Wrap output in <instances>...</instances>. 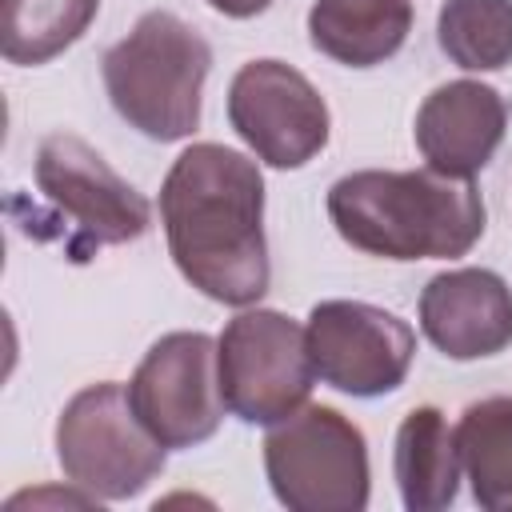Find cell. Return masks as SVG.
Returning <instances> with one entry per match:
<instances>
[{
  "label": "cell",
  "mask_w": 512,
  "mask_h": 512,
  "mask_svg": "<svg viewBox=\"0 0 512 512\" xmlns=\"http://www.w3.org/2000/svg\"><path fill=\"white\" fill-rule=\"evenodd\" d=\"M160 224L180 276L216 304L252 308L272 284L260 164L224 144L184 148L160 184Z\"/></svg>",
  "instance_id": "cell-1"
},
{
  "label": "cell",
  "mask_w": 512,
  "mask_h": 512,
  "mask_svg": "<svg viewBox=\"0 0 512 512\" xmlns=\"http://www.w3.org/2000/svg\"><path fill=\"white\" fill-rule=\"evenodd\" d=\"M328 220L344 244L380 260H456L484 236V200L472 180L432 168H360L328 188Z\"/></svg>",
  "instance_id": "cell-2"
},
{
  "label": "cell",
  "mask_w": 512,
  "mask_h": 512,
  "mask_svg": "<svg viewBox=\"0 0 512 512\" xmlns=\"http://www.w3.org/2000/svg\"><path fill=\"white\" fill-rule=\"evenodd\" d=\"M208 72V40L168 8L144 12L100 60L104 92L116 116L160 144L196 132Z\"/></svg>",
  "instance_id": "cell-3"
},
{
  "label": "cell",
  "mask_w": 512,
  "mask_h": 512,
  "mask_svg": "<svg viewBox=\"0 0 512 512\" xmlns=\"http://www.w3.org/2000/svg\"><path fill=\"white\" fill-rule=\"evenodd\" d=\"M264 476L288 512H364L368 440L332 404H304L264 436Z\"/></svg>",
  "instance_id": "cell-4"
},
{
  "label": "cell",
  "mask_w": 512,
  "mask_h": 512,
  "mask_svg": "<svg viewBox=\"0 0 512 512\" xmlns=\"http://www.w3.org/2000/svg\"><path fill=\"white\" fill-rule=\"evenodd\" d=\"M56 460L92 500H128L164 472V444L140 424L128 388L100 380L80 388L56 420Z\"/></svg>",
  "instance_id": "cell-5"
},
{
  "label": "cell",
  "mask_w": 512,
  "mask_h": 512,
  "mask_svg": "<svg viewBox=\"0 0 512 512\" xmlns=\"http://www.w3.org/2000/svg\"><path fill=\"white\" fill-rule=\"evenodd\" d=\"M220 392L244 424H280L308 404L316 368L308 332L276 308H244L216 336Z\"/></svg>",
  "instance_id": "cell-6"
},
{
  "label": "cell",
  "mask_w": 512,
  "mask_h": 512,
  "mask_svg": "<svg viewBox=\"0 0 512 512\" xmlns=\"http://www.w3.org/2000/svg\"><path fill=\"white\" fill-rule=\"evenodd\" d=\"M36 192L72 224L68 248L76 256L140 240L152 228V204L80 136L52 132L32 160Z\"/></svg>",
  "instance_id": "cell-7"
},
{
  "label": "cell",
  "mask_w": 512,
  "mask_h": 512,
  "mask_svg": "<svg viewBox=\"0 0 512 512\" xmlns=\"http://www.w3.org/2000/svg\"><path fill=\"white\" fill-rule=\"evenodd\" d=\"M124 388L132 412L164 448L204 444L216 436L228 408L220 392L216 340L208 332L160 336Z\"/></svg>",
  "instance_id": "cell-8"
},
{
  "label": "cell",
  "mask_w": 512,
  "mask_h": 512,
  "mask_svg": "<svg viewBox=\"0 0 512 512\" xmlns=\"http://www.w3.org/2000/svg\"><path fill=\"white\" fill-rule=\"evenodd\" d=\"M228 124L268 168H304L328 144L332 116L316 84L284 60H248L228 84Z\"/></svg>",
  "instance_id": "cell-9"
},
{
  "label": "cell",
  "mask_w": 512,
  "mask_h": 512,
  "mask_svg": "<svg viewBox=\"0 0 512 512\" xmlns=\"http://www.w3.org/2000/svg\"><path fill=\"white\" fill-rule=\"evenodd\" d=\"M308 352L316 376L344 396H388L404 384L416 332L388 308L364 300H320L308 312Z\"/></svg>",
  "instance_id": "cell-10"
},
{
  "label": "cell",
  "mask_w": 512,
  "mask_h": 512,
  "mask_svg": "<svg viewBox=\"0 0 512 512\" xmlns=\"http://www.w3.org/2000/svg\"><path fill=\"white\" fill-rule=\"evenodd\" d=\"M420 332L448 360H484L512 344V288L492 268H448L420 292Z\"/></svg>",
  "instance_id": "cell-11"
},
{
  "label": "cell",
  "mask_w": 512,
  "mask_h": 512,
  "mask_svg": "<svg viewBox=\"0 0 512 512\" xmlns=\"http://www.w3.org/2000/svg\"><path fill=\"white\" fill-rule=\"evenodd\" d=\"M508 132V104L492 84L448 80L416 108L412 140L432 172L472 180L496 156Z\"/></svg>",
  "instance_id": "cell-12"
},
{
  "label": "cell",
  "mask_w": 512,
  "mask_h": 512,
  "mask_svg": "<svg viewBox=\"0 0 512 512\" xmlns=\"http://www.w3.org/2000/svg\"><path fill=\"white\" fill-rule=\"evenodd\" d=\"M412 32L408 0H316L308 8V40L344 68H376L392 60Z\"/></svg>",
  "instance_id": "cell-13"
},
{
  "label": "cell",
  "mask_w": 512,
  "mask_h": 512,
  "mask_svg": "<svg viewBox=\"0 0 512 512\" xmlns=\"http://www.w3.org/2000/svg\"><path fill=\"white\" fill-rule=\"evenodd\" d=\"M392 472L408 512H444L456 500L464 468L456 452V432L436 404H420L400 420Z\"/></svg>",
  "instance_id": "cell-14"
},
{
  "label": "cell",
  "mask_w": 512,
  "mask_h": 512,
  "mask_svg": "<svg viewBox=\"0 0 512 512\" xmlns=\"http://www.w3.org/2000/svg\"><path fill=\"white\" fill-rule=\"evenodd\" d=\"M452 432L472 500L484 512L512 508V396L472 400Z\"/></svg>",
  "instance_id": "cell-15"
},
{
  "label": "cell",
  "mask_w": 512,
  "mask_h": 512,
  "mask_svg": "<svg viewBox=\"0 0 512 512\" xmlns=\"http://www.w3.org/2000/svg\"><path fill=\"white\" fill-rule=\"evenodd\" d=\"M96 12L100 0H4L0 52L20 68L48 64L88 32Z\"/></svg>",
  "instance_id": "cell-16"
},
{
  "label": "cell",
  "mask_w": 512,
  "mask_h": 512,
  "mask_svg": "<svg viewBox=\"0 0 512 512\" xmlns=\"http://www.w3.org/2000/svg\"><path fill=\"white\" fill-rule=\"evenodd\" d=\"M440 52L464 72L512 64V0H444L436 16Z\"/></svg>",
  "instance_id": "cell-17"
},
{
  "label": "cell",
  "mask_w": 512,
  "mask_h": 512,
  "mask_svg": "<svg viewBox=\"0 0 512 512\" xmlns=\"http://www.w3.org/2000/svg\"><path fill=\"white\" fill-rule=\"evenodd\" d=\"M208 8H216L220 16H232V20H252L260 12H268L272 0H204Z\"/></svg>",
  "instance_id": "cell-18"
}]
</instances>
